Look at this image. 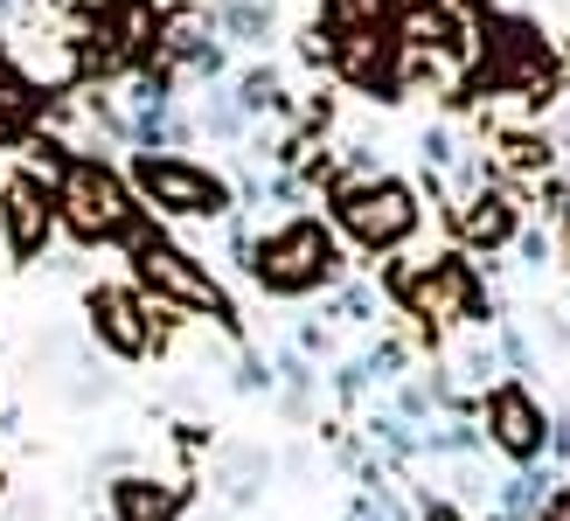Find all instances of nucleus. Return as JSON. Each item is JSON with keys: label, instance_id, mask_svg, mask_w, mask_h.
<instances>
[{"label": "nucleus", "instance_id": "nucleus-1", "mask_svg": "<svg viewBox=\"0 0 570 521\" xmlns=\"http://www.w3.org/2000/svg\"><path fill=\"white\" fill-rule=\"evenodd\" d=\"M244 272L258 278L265 293H278V299H306V293H327V285L348 278V257H341V244H334L327 223L293 216V223H278L272 237L250 244Z\"/></svg>", "mask_w": 570, "mask_h": 521}, {"label": "nucleus", "instance_id": "nucleus-2", "mask_svg": "<svg viewBox=\"0 0 570 521\" xmlns=\"http://www.w3.org/2000/svg\"><path fill=\"white\" fill-rule=\"evenodd\" d=\"M56 216L70 223V237L83 244H105V237H132L139 229V195L119 167H105L91 154H70L63 167H56Z\"/></svg>", "mask_w": 570, "mask_h": 521}, {"label": "nucleus", "instance_id": "nucleus-3", "mask_svg": "<svg viewBox=\"0 0 570 521\" xmlns=\"http://www.w3.org/2000/svg\"><path fill=\"white\" fill-rule=\"evenodd\" d=\"M334 223L355 250H396L417 237L424 201L404 174H348V181H334Z\"/></svg>", "mask_w": 570, "mask_h": 521}, {"label": "nucleus", "instance_id": "nucleus-4", "mask_svg": "<svg viewBox=\"0 0 570 521\" xmlns=\"http://www.w3.org/2000/svg\"><path fill=\"white\" fill-rule=\"evenodd\" d=\"M126 250H132V278L147 285V299H167V306H181V313H209L216 327H237L230 293L216 285V272L195 250H181L175 237H160V229H132Z\"/></svg>", "mask_w": 570, "mask_h": 521}, {"label": "nucleus", "instance_id": "nucleus-5", "mask_svg": "<svg viewBox=\"0 0 570 521\" xmlns=\"http://www.w3.org/2000/svg\"><path fill=\"white\" fill-rule=\"evenodd\" d=\"M132 195H139V209H154L167 223L230 216V181L203 160H181V154H132Z\"/></svg>", "mask_w": 570, "mask_h": 521}, {"label": "nucleus", "instance_id": "nucleus-6", "mask_svg": "<svg viewBox=\"0 0 570 521\" xmlns=\"http://www.w3.org/2000/svg\"><path fill=\"white\" fill-rule=\"evenodd\" d=\"M404 306L424 327H480L488 321V285H480V272L460 250H439L404 278Z\"/></svg>", "mask_w": 570, "mask_h": 521}, {"label": "nucleus", "instance_id": "nucleus-7", "mask_svg": "<svg viewBox=\"0 0 570 521\" xmlns=\"http://www.w3.org/2000/svg\"><path fill=\"white\" fill-rule=\"evenodd\" d=\"M83 313H91V334L105 341V355H119V362L154 355V321H147V306H139L132 285H91Z\"/></svg>", "mask_w": 570, "mask_h": 521}, {"label": "nucleus", "instance_id": "nucleus-8", "mask_svg": "<svg viewBox=\"0 0 570 521\" xmlns=\"http://www.w3.org/2000/svg\"><path fill=\"white\" fill-rule=\"evenodd\" d=\"M488 439H494L508 459L535 466V452L550 445V417H543V403H535L522 383H494V390H488Z\"/></svg>", "mask_w": 570, "mask_h": 521}, {"label": "nucleus", "instance_id": "nucleus-9", "mask_svg": "<svg viewBox=\"0 0 570 521\" xmlns=\"http://www.w3.org/2000/svg\"><path fill=\"white\" fill-rule=\"evenodd\" d=\"M0 223H8V250H14V257H42L49 229H56V195L42 188L36 167L14 174V181L0 188Z\"/></svg>", "mask_w": 570, "mask_h": 521}, {"label": "nucleus", "instance_id": "nucleus-10", "mask_svg": "<svg viewBox=\"0 0 570 521\" xmlns=\"http://www.w3.org/2000/svg\"><path fill=\"white\" fill-rule=\"evenodd\" d=\"M188 514V486L181 480H154V473H119L111 480V521H181Z\"/></svg>", "mask_w": 570, "mask_h": 521}, {"label": "nucleus", "instance_id": "nucleus-11", "mask_svg": "<svg viewBox=\"0 0 570 521\" xmlns=\"http://www.w3.org/2000/svg\"><path fill=\"white\" fill-rule=\"evenodd\" d=\"M321 28H327L334 42L396 36V0H321Z\"/></svg>", "mask_w": 570, "mask_h": 521}, {"label": "nucleus", "instance_id": "nucleus-12", "mask_svg": "<svg viewBox=\"0 0 570 521\" xmlns=\"http://www.w3.org/2000/svg\"><path fill=\"white\" fill-rule=\"evenodd\" d=\"M460 229H466L480 250L515 244V201H508V195H473L466 209H460Z\"/></svg>", "mask_w": 570, "mask_h": 521}, {"label": "nucleus", "instance_id": "nucleus-13", "mask_svg": "<svg viewBox=\"0 0 570 521\" xmlns=\"http://www.w3.org/2000/svg\"><path fill=\"white\" fill-rule=\"evenodd\" d=\"M550 494H557V473H543V466H522L515 480H501V508L508 514H543Z\"/></svg>", "mask_w": 570, "mask_h": 521}, {"label": "nucleus", "instance_id": "nucleus-14", "mask_svg": "<svg viewBox=\"0 0 570 521\" xmlns=\"http://www.w3.org/2000/svg\"><path fill=\"white\" fill-rule=\"evenodd\" d=\"M216 21L230 28V42H265L272 36V8H265V0H223Z\"/></svg>", "mask_w": 570, "mask_h": 521}, {"label": "nucleus", "instance_id": "nucleus-15", "mask_svg": "<svg viewBox=\"0 0 570 521\" xmlns=\"http://www.w3.org/2000/svg\"><path fill=\"white\" fill-rule=\"evenodd\" d=\"M265 473H272V459L250 452V445H237L230 459H223V486H230V501H250L265 486Z\"/></svg>", "mask_w": 570, "mask_h": 521}, {"label": "nucleus", "instance_id": "nucleus-16", "mask_svg": "<svg viewBox=\"0 0 570 521\" xmlns=\"http://www.w3.org/2000/svg\"><path fill=\"white\" fill-rule=\"evenodd\" d=\"M0 111L21 119V126H28V111H36V83H28V70L8 56V42H0Z\"/></svg>", "mask_w": 570, "mask_h": 521}, {"label": "nucleus", "instance_id": "nucleus-17", "mask_svg": "<svg viewBox=\"0 0 570 521\" xmlns=\"http://www.w3.org/2000/svg\"><path fill=\"white\" fill-rule=\"evenodd\" d=\"M424 521H480V514H460L452 501H439V494H432V501H424Z\"/></svg>", "mask_w": 570, "mask_h": 521}, {"label": "nucleus", "instance_id": "nucleus-18", "mask_svg": "<svg viewBox=\"0 0 570 521\" xmlns=\"http://www.w3.org/2000/svg\"><path fill=\"white\" fill-rule=\"evenodd\" d=\"M272 375H265V362H237V390H265Z\"/></svg>", "mask_w": 570, "mask_h": 521}, {"label": "nucleus", "instance_id": "nucleus-19", "mask_svg": "<svg viewBox=\"0 0 570 521\" xmlns=\"http://www.w3.org/2000/svg\"><path fill=\"white\" fill-rule=\"evenodd\" d=\"M543 521H570V486H557V494L543 501Z\"/></svg>", "mask_w": 570, "mask_h": 521}, {"label": "nucleus", "instance_id": "nucleus-20", "mask_svg": "<svg viewBox=\"0 0 570 521\" xmlns=\"http://www.w3.org/2000/svg\"><path fill=\"white\" fill-rule=\"evenodd\" d=\"M348 521H390V514H383L376 501H355V508H348Z\"/></svg>", "mask_w": 570, "mask_h": 521}, {"label": "nucleus", "instance_id": "nucleus-21", "mask_svg": "<svg viewBox=\"0 0 570 521\" xmlns=\"http://www.w3.org/2000/svg\"><path fill=\"white\" fill-rule=\"evenodd\" d=\"M21 139V119H8V111H0V147H14Z\"/></svg>", "mask_w": 570, "mask_h": 521}, {"label": "nucleus", "instance_id": "nucleus-22", "mask_svg": "<svg viewBox=\"0 0 570 521\" xmlns=\"http://www.w3.org/2000/svg\"><path fill=\"white\" fill-rule=\"evenodd\" d=\"M0 8H8V0H0Z\"/></svg>", "mask_w": 570, "mask_h": 521}]
</instances>
